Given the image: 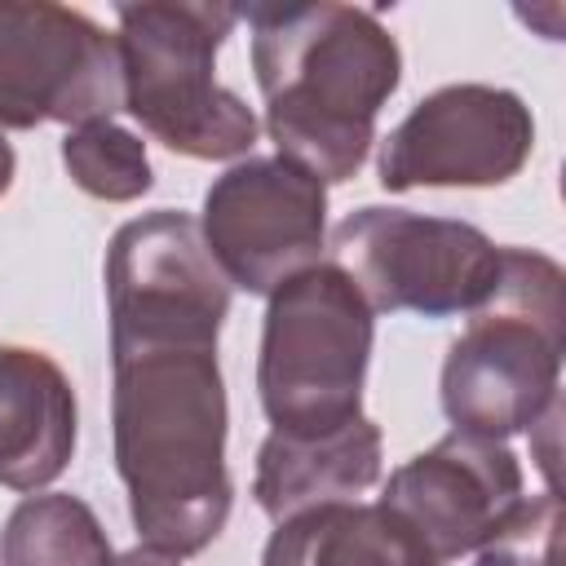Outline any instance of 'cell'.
Returning <instances> with one entry per match:
<instances>
[{
    "label": "cell",
    "mask_w": 566,
    "mask_h": 566,
    "mask_svg": "<svg viewBox=\"0 0 566 566\" xmlns=\"http://www.w3.org/2000/svg\"><path fill=\"white\" fill-rule=\"evenodd\" d=\"M115 469L146 548L203 553L230 517L226 380L217 340L111 345Z\"/></svg>",
    "instance_id": "cell-1"
},
{
    "label": "cell",
    "mask_w": 566,
    "mask_h": 566,
    "mask_svg": "<svg viewBox=\"0 0 566 566\" xmlns=\"http://www.w3.org/2000/svg\"><path fill=\"white\" fill-rule=\"evenodd\" d=\"M252 71L265 97V133L279 159L327 181H349L371 142L376 115L402 80L398 40L358 4H248Z\"/></svg>",
    "instance_id": "cell-2"
},
{
    "label": "cell",
    "mask_w": 566,
    "mask_h": 566,
    "mask_svg": "<svg viewBox=\"0 0 566 566\" xmlns=\"http://www.w3.org/2000/svg\"><path fill=\"white\" fill-rule=\"evenodd\" d=\"M562 323V265L531 248H500L495 292L469 314L442 363L447 420L500 442L535 429L557 402Z\"/></svg>",
    "instance_id": "cell-3"
},
{
    "label": "cell",
    "mask_w": 566,
    "mask_h": 566,
    "mask_svg": "<svg viewBox=\"0 0 566 566\" xmlns=\"http://www.w3.org/2000/svg\"><path fill=\"white\" fill-rule=\"evenodd\" d=\"M124 111L168 150L239 159L256 142L252 106L217 84V49L239 27L230 4L146 0L115 9Z\"/></svg>",
    "instance_id": "cell-4"
},
{
    "label": "cell",
    "mask_w": 566,
    "mask_h": 566,
    "mask_svg": "<svg viewBox=\"0 0 566 566\" xmlns=\"http://www.w3.org/2000/svg\"><path fill=\"white\" fill-rule=\"evenodd\" d=\"M376 314L336 261H318L270 292L256 394L274 433L318 438L363 416Z\"/></svg>",
    "instance_id": "cell-5"
},
{
    "label": "cell",
    "mask_w": 566,
    "mask_h": 566,
    "mask_svg": "<svg viewBox=\"0 0 566 566\" xmlns=\"http://www.w3.org/2000/svg\"><path fill=\"white\" fill-rule=\"evenodd\" d=\"M336 265L371 314H473L500 279V248L469 221L407 208H358L332 230Z\"/></svg>",
    "instance_id": "cell-6"
},
{
    "label": "cell",
    "mask_w": 566,
    "mask_h": 566,
    "mask_svg": "<svg viewBox=\"0 0 566 566\" xmlns=\"http://www.w3.org/2000/svg\"><path fill=\"white\" fill-rule=\"evenodd\" d=\"M199 234L230 287L270 296L292 274L318 265L327 186L279 155H252L208 186Z\"/></svg>",
    "instance_id": "cell-7"
},
{
    "label": "cell",
    "mask_w": 566,
    "mask_h": 566,
    "mask_svg": "<svg viewBox=\"0 0 566 566\" xmlns=\"http://www.w3.org/2000/svg\"><path fill=\"white\" fill-rule=\"evenodd\" d=\"M111 345L217 340L230 314V283L203 248L199 221L172 208L115 230L106 248Z\"/></svg>",
    "instance_id": "cell-8"
},
{
    "label": "cell",
    "mask_w": 566,
    "mask_h": 566,
    "mask_svg": "<svg viewBox=\"0 0 566 566\" xmlns=\"http://www.w3.org/2000/svg\"><path fill=\"white\" fill-rule=\"evenodd\" d=\"M124 106L119 49L88 13L0 0V128L93 124Z\"/></svg>",
    "instance_id": "cell-9"
},
{
    "label": "cell",
    "mask_w": 566,
    "mask_h": 566,
    "mask_svg": "<svg viewBox=\"0 0 566 566\" xmlns=\"http://www.w3.org/2000/svg\"><path fill=\"white\" fill-rule=\"evenodd\" d=\"M535 146L526 102L495 84H447L380 142V186H504Z\"/></svg>",
    "instance_id": "cell-10"
},
{
    "label": "cell",
    "mask_w": 566,
    "mask_h": 566,
    "mask_svg": "<svg viewBox=\"0 0 566 566\" xmlns=\"http://www.w3.org/2000/svg\"><path fill=\"white\" fill-rule=\"evenodd\" d=\"M380 504L433 562L478 553L522 504V464L500 438L451 429L389 473Z\"/></svg>",
    "instance_id": "cell-11"
},
{
    "label": "cell",
    "mask_w": 566,
    "mask_h": 566,
    "mask_svg": "<svg viewBox=\"0 0 566 566\" xmlns=\"http://www.w3.org/2000/svg\"><path fill=\"white\" fill-rule=\"evenodd\" d=\"M75 389L62 367L27 345H0V486L40 491L71 464Z\"/></svg>",
    "instance_id": "cell-12"
},
{
    "label": "cell",
    "mask_w": 566,
    "mask_h": 566,
    "mask_svg": "<svg viewBox=\"0 0 566 566\" xmlns=\"http://www.w3.org/2000/svg\"><path fill=\"white\" fill-rule=\"evenodd\" d=\"M380 482V429L358 416L336 433L287 438L274 433L256 451L252 495L265 517L287 522L318 504H340Z\"/></svg>",
    "instance_id": "cell-13"
},
{
    "label": "cell",
    "mask_w": 566,
    "mask_h": 566,
    "mask_svg": "<svg viewBox=\"0 0 566 566\" xmlns=\"http://www.w3.org/2000/svg\"><path fill=\"white\" fill-rule=\"evenodd\" d=\"M433 557L380 500L318 504L270 535L261 566H429Z\"/></svg>",
    "instance_id": "cell-14"
},
{
    "label": "cell",
    "mask_w": 566,
    "mask_h": 566,
    "mask_svg": "<svg viewBox=\"0 0 566 566\" xmlns=\"http://www.w3.org/2000/svg\"><path fill=\"white\" fill-rule=\"evenodd\" d=\"M4 566H115V548L97 513L66 491L27 495L0 535Z\"/></svg>",
    "instance_id": "cell-15"
},
{
    "label": "cell",
    "mask_w": 566,
    "mask_h": 566,
    "mask_svg": "<svg viewBox=\"0 0 566 566\" xmlns=\"http://www.w3.org/2000/svg\"><path fill=\"white\" fill-rule=\"evenodd\" d=\"M62 164L84 195L106 199V203L142 199L155 181L146 142L119 128L115 119H93V124L71 128L62 137Z\"/></svg>",
    "instance_id": "cell-16"
},
{
    "label": "cell",
    "mask_w": 566,
    "mask_h": 566,
    "mask_svg": "<svg viewBox=\"0 0 566 566\" xmlns=\"http://www.w3.org/2000/svg\"><path fill=\"white\" fill-rule=\"evenodd\" d=\"M557 535H562L557 491L522 495V504L504 517V526L473 553V566H557Z\"/></svg>",
    "instance_id": "cell-17"
},
{
    "label": "cell",
    "mask_w": 566,
    "mask_h": 566,
    "mask_svg": "<svg viewBox=\"0 0 566 566\" xmlns=\"http://www.w3.org/2000/svg\"><path fill=\"white\" fill-rule=\"evenodd\" d=\"M115 566H177V557H168V553H155V548H146V544H137L133 553H124V557H115Z\"/></svg>",
    "instance_id": "cell-18"
},
{
    "label": "cell",
    "mask_w": 566,
    "mask_h": 566,
    "mask_svg": "<svg viewBox=\"0 0 566 566\" xmlns=\"http://www.w3.org/2000/svg\"><path fill=\"white\" fill-rule=\"evenodd\" d=\"M13 168H18V159H13V146L4 142V128H0V195L13 186Z\"/></svg>",
    "instance_id": "cell-19"
},
{
    "label": "cell",
    "mask_w": 566,
    "mask_h": 566,
    "mask_svg": "<svg viewBox=\"0 0 566 566\" xmlns=\"http://www.w3.org/2000/svg\"><path fill=\"white\" fill-rule=\"evenodd\" d=\"M429 566H442V562H429Z\"/></svg>",
    "instance_id": "cell-20"
}]
</instances>
